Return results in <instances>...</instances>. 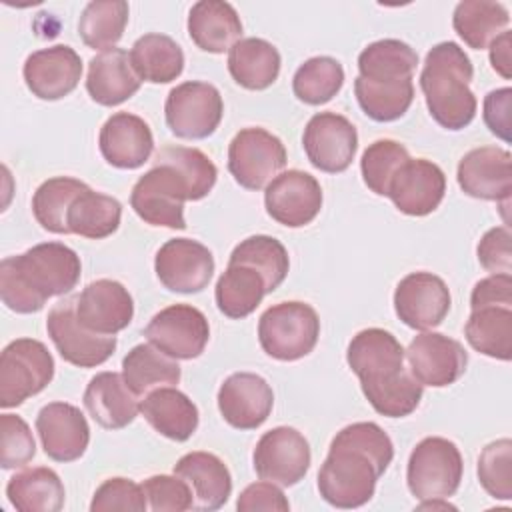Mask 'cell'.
<instances>
[{
  "instance_id": "1",
  "label": "cell",
  "mask_w": 512,
  "mask_h": 512,
  "mask_svg": "<svg viewBox=\"0 0 512 512\" xmlns=\"http://www.w3.org/2000/svg\"><path fill=\"white\" fill-rule=\"evenodd\" d=\"M392 458V440L376 422L348 424L330 442L318 472V492L336 508L364 506Z\"/></svg>"
},
{
  "instance_id": "2",
  "label": "cell",
  "mask_w": 512,
  "mask_h": 512,
  "mask_svg": "<svg viewBox=\"0 0 512 512\" xmlns=\"http://www.w3.org/2000/svg\"><path fill=\"white\" fill-rule=\"evenodd\" d=\"M346 362L378 414L402 418L418 408L422 384L406 370L404 348L388 330H360L348 344Z\"/></svg>"
},
{
  "instance_id": "3",
  "label": "cell",
  "mask_w": 512,
  "mask_h": 512,
  "mask_svg": "<svg viewBox=\"0 0 512 512\" xmlns=\"http://www.w3.org/2000/svg\"><path fill=\"white\" fill-rule=\"evenodd\" d=\"M80 256L62 242H42L24 254L0 262V296L16 314L44 308L52 296H64L80 280Z\"/></svg>"
},
{
  "instance_id": "4",
  "label": "cell",
  "mask_w": 512,
  "mask_h": 512,
  "mask_svg": "<svg viewBox=\"0 0 512 512\" xmlns=\"http://www.w3.org/2000/svg\"><path fill=\"white\" fill-rule=\"evenodd\" d=\"M474 76L468 54L456 42H440L426 54L420 88L430 116L446 130H462L476 116V96L470 90Z\"/></svg>"
},
{
  "instance_id": "5",
  "label": "cell",
  "mask_w": 512,
  "mask_h": 512,
  "mask_svg": "<svg viewBox=\"0 0 512 512\" xmlns=\"http://www.w3.org/2000/svg\"><path fill=\"white\" fill-rule=\"evenodd\" d=\"M320 336V318L316 310L300 300L278 302L264 310L258 320V340L262 350L282 362H294L308 356Z\"/></svg>"
},
{
  "instance_id": "6",
  "label": "cell",
  "mask_w": 512,
  "mask_h": 512,
  "mask_svg": "<svg viewBox=\"0 0 512 512\" xmlns=\"http://www.w3.org/2000/svg\"><path fill=\"white\" fill-rule=\"evenodd\" d=\"M54 358L34 338H16L0 354V406L16 408L54 378Z\"/></svg>"
},
{
  "instance_id": "7",
  "label": "cell",
  "mask_w": 512,
  "mask_h": 512,
  "mask_svg": "<svg viewBox=\"0 0 512 512\" xmlns=\"http://www.w3.org/2000/svg\"><path fill=\"white\" fill-rule=\"evenodd\" d=\"M464 464L458 446L442 436L420 440L408 458L406 482L418 500L450 498L460 488Z\"/></svg>"
},
{
  "instance_id": "8",
  "label": "cell",
  "mask_w": 512,
  "mask_h": 512,
  "mask_svg": "<svg viewBox=\"0 0 512 512\" xmlns=\"http://www.w3.org/2000/svg\"><path fill=\"white\" fill-rule=\"evenodd\" d=\"M190 200L184 178L168 164H156L136 180L130 206L150 226L184 230V202Z\"/></svg>"
},
{
  "instance_id": "9",
  "label": "cell",
  "mask_w": 512,
  "mask_h": 512,
  "mask_svg": "<svg viewBox=\"0 0 512 512\" xmlns=\"http://www.w3.org/2000/svg\"><path fill=\"white\" fill-rule=\"evenodd\" d=\"M224 102L214 84L188 80L168 92L164 116L170 132L184 140H202L216 132Z\"/></svg>"
},
{
  "instance_id": "10",
  "label": "cell",
  "mask_w": 512,
  "mask_h": 512,
  "mask_svg": "<svg viewBox=\"0 0 512 512\" xmlns=\"http://www.w3.org/2000/svg\"><path fill=\"white\" fill-rule=\"evenodd\" d=\"M286 148L264 128H242L228 146V170L246 190L266 188L286 166Z\"/></svg>"
},
{
  "instance_id": "11",
  "label": "cell",
  "mask_w": 512,
  "mask_h": 512,
  "mask_svg": "<svg viewBox=\"0 0 512 512\" xmlns=\"http://www.w3.org/2000/svg\"><path fill=\"white\" fill-rule=\"evenodd\" d=\"M46 330L62 360L78 368L100 366L116 350V336H102L80 324L76 316V296L64 298L52 306L46 318Z\"/></svg>"
},
{
  "instance_id": "12",
  "label": "cell",
  "mask_w": 512,
  "mask_h": 512,
  "mask_svg": "<svg viewBox=\"0 0 512 512\" xmlns=\"http://www.w3.org/2000/svg\"><path fill=\"white\" fill-rule=\"evenodd\" d=\"M146 340L174 360L198 358L208 340L210 326L206 316L190 304H172L152 316L144 328Z\"/></svg>"
},
{
  "instance_id": "13",
  "label": "cell",
  "mask_w": 512,
  "mask_h": 512,
  "mask_svg": "<svg viewBox=\"0 0 512 512\" xmlns=\"http://www.w3.org/2000/svg\"><path fill=\"white\" fill-rule=\"evenodd\" d=\"M310 444L302 432L290 426H278L260 436L252 462L262 480L278 486L298 484L310 468Z\"/></svg>"
},
{
  "instance_id": "14",
  "label": "cell",
  "mask_w": 512,
  "mask_h": 512,
  "mask_svg": "<svg viewBox=\"0 0 512 512\" xmlns=\"http://www.w3.org/2000/svg\"><path fill=\"white\" fill-rule=\"evenodd\" d=\"M302 144L314 168L326 174H340L356 156L358 132L346 116L318 112L308 120Z\"/></svg>"
},
{
  "instance_id": "15",
  "label": "cell",
  "mask_w": 512,
  "mask_h": 512,
  "mask_svg": "<svg viewBox=\"0 0 512 512\" xmlns=\"http://www.w3.org/2000/svg\"><path fill=\"white\" fill-rule=\"evenodd\" d=\"M160 284L170 292H202L214 274V256L198 240L172 238L160 246L154 258Z\"/></svg>"
},
{
  "instance_id": "16",
  "label": "cell",
  "mask_w": 512,
  "mask_h": 512,
  "mask_svg": "<svg viewBox=\"0 0 512 512\" xmlns=\"http://www.w3.org/2000/svg\"><path fill=\"white\" fill-rule=\"evenodd\" d=\"M410 374L422 384L432 388H444L454 384L468 364L464 346L440 332H422L412 338L404 350Z\"/></svg>"
},
{
  "instance_id": "17",
  "label": "cell",
  "mask_w": 512,
  "mask_h": 512,
  "mask_svg": "<svg viewBox=\"0 0 512 512\" xmlns=\"http://www.w3.org/2000/svg\"><path fill=\"white\" fill-rule=\"evenodd\" d=\"M450 290L432 272H410L394 290V310L398 318L414 330H430L450 312Z\"/></svg>"
},
{
  "instance_id": "18",
  "label": "cell",
  "mask_w": 512,
  "mask_h": 512,
  "mask_svg": "<svg viewBox=\"0 0 512 512\" xmlns=\"http://www.w3.org/2000/svg\"><path fill=\"white\" fill-rule=\"evenodd\" d=\"M264 206L268 216L278 224L300 228L318 216L322 208V188L312 174L286 170L266 186Z\"/></svg>"
},
{
  "instance_id": "19",
  "label": "cell",
  "mask_w": 512,
  "mask_h": 512,
  "mask_svg": "<svg viewBox=\"0 0 512 512\" xmlns=\"http://www.w3.org/2000/svg\"><path fill=\"white\" fill-rule=\"evenodd\" d=\"M512 156L508 150L498 146H480L462 156L456 170L458 186L464 194L502 202L508 206L512 192Z\"/></svg>"
},
{
  "instance_id": "20",
  "label": "cell",
  "mask_w": 512,
  "mask_h": 512,
  "mask_svg": "<svg viewBox=\"0 0 512 512\" xmlns=\"http://www.w3.org/2000/svg\"><path fill=\"white\" fill-rule=\"evenodd\" d=\"M446 176L426 158H408L392 176L386 196L408 216H426L444 200Z\"/></svg>"
},
{
  "instance_id": "21",
  "label": "cell",
  "mask_w": 512,
  "mask_h": 512,
  "mask_svg": "<svg viewBox=\"0 0 512 512\" xmlns=\"http://www.w3.org/2000/svg\"><path fill=\"white\" fill-rule=\"evenodd\" d=\"M274 406L270 384L254 372H234L218 388V410L238 430L262 426Z\"/></svg>"
},
{
  "instance_id": "22",
  "label": "cell",
  "mask_w": 512,
  "mask_h": 512,
  "mask_svg": "<svg viewBox=\"0 0 512 512\" xmlns=\"http://www.w3.org/2000/svg\"><path fill=\"white\" fill-rule=\"evenodd\" d=\"M28 90L40 100H60L76 90L82 76L78 52L66 44H56L32 52L22 68Z\"/></svg>"
},
{
  "instance_id": "23",
  "label": "cell",
  "mask_w": 512,
  "mask_h": 512,
  "mask_svg": "<svg viewBox=\"0 0 512 512\" xmlns=\"http://www.w3.org/2000/svg\"><path fill=\"white\" fill-rule=\"evenodd\" d=\"M36 432L44 454L54 462L78 460L90 442V426L86 416L68 402H50L36 416Z\"/></svg>"
},
{
  "instance_id": "24",
  "label": "cell",
  "mask_w": 512,
  "mask_h": 512,
  "mask_svg": "<svg viewBox=\"0 0 512 512\" xmlns=\"http://www.w3.org/2000/svg\"><path fill=\"white\" fill-rule=\"evenodd\" d=\"M76 316L84 328L102 336H114L132 322L134 302L120 282L100 278L76 296Z\"/></svg>"
},
{
  "instance_id": "25",
  "label": "cell",
  "mask_w": 512,
  "mask_h": 512,
  "mask_svg": "<svg viewBox=\"0 0 512 512\" xmlns=\"http://www.w3.org/2000/svg\"><path fill=\"white\" fill-rule=\"evenodd\" d=\"M98 146L110 166L134 170L148 162L154 150V136L144 118L130 112H116L100 128Z\"/></svg>"
},
{
  "instance_id": "26",
  "label": "cell",
  "mask_w": 512,
  "mask_h": 512,
  "mask_svg": "<svg viewBox=\"0 0 512 512\" xmlns=\"http://www.w3.org/2000/svg\"><path fill=\"white\" fill-rule=\"evenodd\" d=\"M174 474L192 490V510H218L232 494V476L226 464L210 452H188L174 464Z\"/></svg>"
},
{
  "instance_id": "27",
  "label": "cell",
  "mask_w": 512,
  "mask_h": 512,
  "mask_svg": "<svg viewBox=\"0 0 512 512\" xmlns=\"http://www.w3.org/2000/svg\"><path fill=\"white\" fill-rule=\"evenodd\" d=\"M84 408L96 424L106 430L126 428L140 410L136 394L126 386L118 372L96 374L84 390Z\"/></svg>"
},
{
  "instance_id": "28",
  "label": "cell",
  "mask_w": 512,
  "mask_h": 512,
  "mask_svg": "<svg viewBox=\"0 0 512 512\" xmlns=\"http://www.w3.org/2000/svg\"><path fill=\"white\" fill-rule=\"evenodd\" d=\"M142 80L136 76L130 56L122 48H110L88 62L86 90L100 106H118L140 90Z\"/></svg>"
},
{
  "instance_id": "29",
  "label": "cell",
  "mask_w": 512,
  "mask_h": 512,
  "mask_svg": "<svg viewBox=\"0 0 512 512\" xmlns=\"http://www.w3.org/2000/svg\"><path fill=\"white\" fill-rule=\"evenodd\" d=\"M188 34L200 50L222 54L240 40L242 22L230 2L200 0L190 8Z\"/></svg>"
},
{
  "instance_id": "30",
  "label": "cell",
  "mask_w": 512,
  "mask_h": 512,
  "mask_svg": "<svg viewBox=\"0 0 512 512\" xmlns=\"http://www.w3.org/2000/svg\"><path fill=\"white\" fill-rule=\"evenodd\" d=\"M140 412L148 424L162 436L184 442L188 440L200 422L196 404L178 388L162 386L144 396Z\"/></svg>"
},
{
  "instance_id": "31",
  "label": "cell",
  "mask_w": 512,
  "mask_h": 512,
  "mask_svg": "<svg viewBox=\"0 0 512 512\" xmlns=\"http://www.w3.org/2000/svg\"><path fill=\"white\" fill-rule=\"evenodd\" d=\"M280 52L264 38H242L228 50V72L246 90H266L280 74Z\"/></svg>"
},
{
  "instance_id": "32",
  "label": "cell",
  "mask_w": 512,
  "mask_h": 512,
  "mask_svg": "<svg viewBox=\"0 0 512 512\" xmlns=\"http://www.w3.org/2000/svg\"><path fill=\"white\" fill-rule=\"evenodd\" d=\"M266 294L268 286L264 276L252 266L240 262H228L214 288L218 310L232 320L250 316Z\"/></svg>"
},
{
  "instance_id": "33",
  "label": "cell",
  "mask_w": 512,
  "mask_h": 512,
  "mask_svg": "<svg viewBox=\"0 0 512 512\" xmlns=\"http://www.w3.org/2000/svg\"><path fill=\"white\" fill-rule=\"evenodd\" d=\"M464 334L468 344L490 358H512V306L484 304L472 308Z\"/></svg>"
},
{
  "instance_id": "34",
  "label": "cell",
  "mask_w": 512,
  "mask_h": 512,
  "mask_svg": "<svg viewBox=\"0 0 512 512\" xmlns=\"http://www.w3.org/2000/svg\"><path fill=\"white\" fill-rule=\"evenodd\" d=\"M128 56L136 76L144 82L168 84L184 70V52L176 40L166 34L150 32L140 36Z\"/></svg>"
},
{
  "instance_id": "35",
  "label": "cell",
  "mask_w": 512,
  "mask_h": 512,
  "mask_svg": "<svg viewBox=\"0 0 512 512\" xmlns=\"http://www.w3.org/2000/svg\"><path fill=\"white\" fill-rule=\"evenodd\" d=\"M10 504L20 512H58L64 506V484L52 468H28L6 484Z\"/></svg>"
},
{
  "instance_id": "36",
  "label": "cell",
  "mask_w": 512,
  "mask_h": 512,
  "mask_svg": "<svg viewBox=\"0 0 512 512\" xmlns=\"http://www.w3.org/2000/svg\"><path fill=\"white\" fill-rule=\"evenodd\" d=\"M122 376L136 396H146L156 388L176 386L182 370L174 358L166 356L156 346L136 344L122 360Z\"/></svg>"
},
{
  "instance_id": "37",
  "label": "cell",
  "mask_w": 512,
  "mask_h": 512,
  "mask_svg": "<svg viewBox=\"0 0 512 512\" xmlns=\"http://www.w3.org/2000/svg\"><path fill=\"white\" fill-rule=\"evenodd\" d=\"M418 54L412 46L396 38H384L368 44L358 56V76L368 82H404L412 80Z\"/></svg>"
},
{
  "instance_id": "38",
  "label": "cell",
  "mask_w": 512,
  "mask_h": 512,
  "mask_svg": "<svg viewBox=\"0 0 512 512\" xmlns=\"http://www.w3.org/2000/svg\"><path fill=\"white\" fill-rule=\"evenodd\" d=\"M120 218L122 204L112 196L94 192L90 186L74 198L66 214L70 234L90 240H102L114 234L120 226Z\"/></svg>"
},
{
  "instance_id": "39",
  "label": "cell",
  "mask_w": 512,
  "mask_h": 512,
  "mask_svg": "<svg viewBox=\"0 0 512 512\" xmlns=\"http://www.w3.org/2000/svg\"><path fill=\"white\" fill-rule=\"evenodd\" d=\"M510 14L504 4L488 0L458 2L452 16L456 34L474 50H484L490 42L506 30Z\"/></svg>"
},
{
  "instance_id": "40",
  "label": "cell",
  "mask_w": 512,
  "mask_h": 512,
  "mask_svg": "<svg viewBox=\"0 0 512 512\" xmlns=\"http://www.w3.org/2000/svg\"><path fill=\"white\" fill-rule=\"evenodd\" d=\"M128 2L124 0H94L88 2L78 20V34L88 48H114L128 24Z\"/></svg>"
},
{
  "instance_id": "41",
  "label": "cell",
  "mask_w": 512,
  "mask_h": 512,
  "mask_svg": "<svg viewBox=\"0 0 512 512\" xmlns=\"http://www.w3.org/2000/svg\"><path fill=\"white\" fill-rule=\"evenodd\" d=\"M88 184L70 176H54L42 182L32 196V214L36 222L54 234H70L66 214L74 198L86 190Z\"/></svg>"
},
{
  "instance_id": "42",
  "label": "cell",
  "mask_w": 512,
  "mask_h": 512,
  "mask_svg": "<svg viewBox=\"0 0 512 512\" xmlns=\"http://www.w3.org/2000/svg\"><path fill=\"white\" fill-rule=\"evenodd\" d=\"M344 84V68L336 58L314 56L298 66L292 78L294 96L310 106L332 100Z\"/></svg>"
},
{
  "instance_id": "43",
  "label": "cell",
  "mask_w": 512,
  "mask_h": 512,
  "mask_svg": "<svg viewBox=\"0 0 512 512\" xmlns=\"http://www.w3.org/2000/svg\"><path fill=\"white\" fill-rule=\"evenodd\" d=\"M354 94L368 118L376 122H392L408 112L414 100V84L412 80L382 84L358 76L354 80Z\"/></svg>"
},
{
  "instance_id": "44",
  "label": "cell",
  "mask_w": 512,
  "mask_h": 512,
  "mask_svg": "<svg viewBox=\"0 0 512 512\" xmlns=\"http://www.w3.org/2000/svg\"><path fill=\"white\" fill-rule=\"evenodd\" d=\"M228 262L248 264L258 270L266 280L268 294L284 282L290 268V258L284 244L266 234H256L236 244Z\"/></svg>"
},
{
  "instance_id": "45",
  "label": "cell",
  "mask_w": 512,
  "mask_h": 512,
  "mask_svg": "<svg viewBox=\"0 0 512 512\" xmlns=\"http://www.w3.org/2000/svg\"><path fill=\"white\" fill-rule=\"evenodd\" d=\"M156 164L172 166L186 182L190 200H202L216 184L218 168L198 148L188 146H164L154 156Z\"/></svg>"
},
{
  "instance_id": "46",
  "label": "cell",
  "mask_w": 512,
  "mask_h": 512,
  "mask_svg": "<svg viewBox=\"0 0 512 512\" xmlns=\"http://www.w3.org/2000/svg\"><path fill=\"white\" fill-rule=\"evenodd\" d=\"M410 158L406 146L396 140L384 138L372 142L360 160V170L364 184L378 196H386L388 184L394 172Z\"/></svg>"
},
{
  "instance_id": "47",
  "label": "cell",
  "mask_w": 512,
  "mask_h": 512,
  "mask_svg": "<svg viewBox=\"0 0 512 512\" xmlns=\"http://www.w3.org/2000/svg\"><path fill=\"white\" fill-rule=\"evenodd\" d=\"M478 480L498 500L512 498V440L500 438L484 446L478 458Z\"/></svg>"
},
{
  "instance_id": "48",
  "label": "cell",
  "mask_w": 512,
  "mask_h": 512,
  "mask_svg": "<svg viewBox=\"0 0 512 512\" xmlns=\"http://www.w3.org/2000/svg\"><path fill=\"white\" fill-rule=\"evenodd\" d=\"M36 454L30 426L16 414L0 416V464L4 470L28 464Z\"/></svg>"
},
{
  "instance_id": "49",
  "label": "cell",
  "mask_w": 512,
  "mask_h": 512,
  "mask_svg": "<svg viewBox=\"0 0 512 512\" xmlns=\"http://www.w3.org/2000/svg\"><path fill=\"white\" fill-rule=\"evenodd\" d=\"M146 508H148V500L142 490V484H136L130 478H122V476L104 480L94 492L90 502L92 512H110V510L144 512Z\"/></svg>"
},
{
  "instance_id": "50",
  "label": "cell",
  "mask_w": 512,
  "mask_h": 512,
  "mask_svg": "<svg viewBox=\"0 0 512 512\" xmlns=\"http://www.w3.org/2000/svg\"><path fill=\"white\" fill-rule=\"evenodd\" d=\"M148 506L154 512H184L192 510V490L180 476L156 474L142 482Z\"/></svg>"
},
{
  "instance_id": "51",
  "label": "cell",
  "mask_w": 512,
  "mask_h": 512,
  "mask_svg": "<svg viewBox=\"0 0 512 512\" xmlns=\"http://www.w3.org/2000/svg\"><path fill=\"white\" fill-rule=\"evenodd\" d=\"M510 228L508 224L490 228L478 242L476 254L484 270L492 274H510L512 272V250H510Z\"/></svg>"
},
{
  "instance_id": "52",
  "label": "cell",
  "mask_w": 512,
  "mask_h": 512,
  "mask_svg": "<svg viewBox=\"0 0 512 512\" xmlns=\"http://www.w3.org/2000/svg\"><path fill=\"white\" fill-rule=\"evenodd\" d=\"M236 508L240 512H254V510H272V512H288L290 504L284 496V492L268 480L262 482H254L250 486H246L238 500H236Z\"/></svg>"
},
{
  "instance_id": "53",
  "label": "cell",
  "mask_w": 512,
  "mask_h": 512,
  "mask_svg": "<svg viewBox=\"0 0 512 512\" xmlns=\"http://www.w3.org/2000/svg\"><path fill=\"white\" fill-rule=\"evenodd\" d=\"M510 104L512 90L508 86L492 90L484 98V122L488 130L504 142H510Z\"/></svg>"
},
{
  "instance_id": "54",
  "label": "cell",
  "mask_w": 512,
  "mask_h": 512,
  "mask_svg": "<svg viewBox=\"0 0 512 512\" xmlns=\"http://www.w3.org/2000/svg\"><path fill=\"white\" fill-rule=\"evenodd\" d=\"M484 304H504L512 306V276L510 274H492L476 282L470 294V308Z\"/></svg>"
},
{
  "instance_id": "55",
  "label": "cell",
  "mask_w": 512,
  "mask_h": 512,
  "mask_svg": "<svg viewBox=\"0 0 512 512\" xmlns=\"http://www.w3.org/2000/svg\"><path fill=\"white\" fill-rule=\"evenodd\" d=\"M510 48H512V32L510 30H504L490 42V64L506 80H510V76H512Z\"/></svg>"
}]
</instances>
